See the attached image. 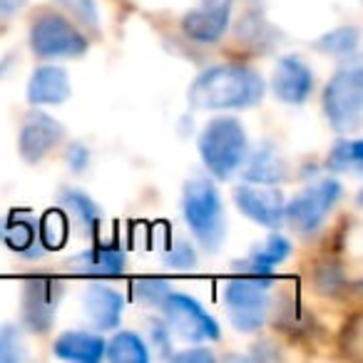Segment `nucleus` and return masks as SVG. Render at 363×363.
I'll use <instances>...</instances> for the list:
<instances>
[{"label":"nucleus","mask_w":363,"mask_h":363,"mask_svg":"<svg viewBox=\"0 0 363 363\" xmlns=\"http://www.w3.org/2000/svg\"><path fill=\"white\" fill-rule=\"evenodd\" d=\"M0 242L13 252L35 257L40 254L38 244V224L26 212H11L6 219H0Z\"/></svg>","instance_id":"f3484780"},{"label":"nucleus","mask_w":363,"mask_h":363,"mask_svg":"<svg viewBox=\"0 0 363 363\" xmlns=\"http://www.w3.org/2000/svg\"><path fill=\"white\" fill-rule=\"evenodd\" d=\"M286 177V162L277 147L262 145L244 167V179L252 184H279Z\"/></svg>","instance_id":"6ab92c4d"},{"label":"nucleus","mask_w":363,"mask_h":363,"mask_svg":"<svg viewBox=\"0 0 363 363\" xmlns=\"http://www.w3.org/2000/svg\"><path fill=\"white\" fill-rule=\"evenodd\" d=\"M358 43H361V33H358V28L341 26V28H336V30L326 33L323 38H318V40L313 43V48H316L318 52H326V55L343 57V60H346V57L356 55Z\"/></svg>","instance_id":"b1692460"},{"label":"nucleus","mask_w":363,"mask_h":363,"mask_svg":"<svg viewBox=\"0 0 363 363\" xmlns=\"http://www.w3.org/2000/svg\"><path fill=\"white\" fill-rule=\"evenodd\" d=\"M105 356L112 363H147L150 351L140 333L135 331H120L112 336V341L105 346Z\"/></svg>","instance_id":"4be33fe9"},{"label":"nucleus","mask_w":363,"mask_h":363,"mask_svg":"<svg viewBox=\"0 0 363 363\" xmlns=\"http://www.w3.org/2000/svg\"><path fill=\"white\" fill-rule=\"evenodd\" d=\"M160 308L164 313V321L169 326V331H174L184 341L197 346V343L217 341L219 338V323L189 294L169 291L164 296V301L160 303Z\"/></svg>","instance_id":"0eeeda50"},{"label":"nucleus","mask_w":363,"mask_h":363,"mask_svg":"<svg viewBox=\"0 0 363 363\" xmlns=\"http://www.w3.org/2000/svg\"><path fill=\"white\" fill-rule=\"evenodd\" d=\"M262 75L239 62H224L204 70L189 87L194 110H247L264 97Z\"/></svg>","instance_id":"f257e3e1"},{"label":"nucleus","mask_w":363,"mask_h":363,"mask_svg":"<svg viewBox=\"0 0 363 363\" xmlns=\"http://www.w3.org/2000/svg\"><path fill=\"white\" fill-rule=\"evenodd\" d=\"M62 298V281L50 274H33L23 281L21 318L30 333H45L55 323L57 303Z\"/></svg>","instance_id":"1a4fd4ad"},{"label":"nucleus","mask_w":363,"mask_h":363,"mask_svg":"<svg viewBox=\"0 0 363 363\" xmlns=\"http://www.w3.org/2000/svg\"><path fill=\"white\" fill-rule=\"evenodd\" d=\"M326 167L338 174H358L363 169V142L341 140L331 147L326 157Z\"/></svg>","instance_id":"5701e85b"},{"label":"nucleus","mask_w":363,"mask_h":363,"mask_svg":"<svg viewBox=\"0 0 363 363\" xmlns=\"http://www.w3.org/2000/svg\"><path fill=\"white\" fill-rule=\"evenodd\" d=\"M269 286L272 277H257V274H242L234 277L224 289V303H227L229 318L234 328L242 333H254L264 326L269 313Z\"/></svg>","instance_id":"39448f33"},{"label":"nucleus","mask_w":363,"mask_h":363,"mask_svg":"<svg viewBox=\"0 0 363 363\" xmlns=\"http://www.w3.org/2000/svg\"><path fill=\"white\" fill-rule=\"evenodd\" d=\"M26 356L18 328L0 326V363H16Z\"/></svg>","instance_id":"cd10ccee"},{"label":"nucleus","mask_w":363,"mask_h":363,"mask_svg":"<svg viewBox=\"0 0 363 363\" xmlns=\"http://www.w3.org/2000/svg\"><path fill=\"white\" fill-rule=\"evenodd\" d=\"M289 306L286 308H279V316H277V323H279V328L281 331H289V333H294V331H306L311 323L306 321V311H303L301 306H291V301H286Z\"/></svg>","instance_id":"c756f323"},{"label":"nucleus","mask_w":363,"mask_h":363,"mask_svg":"<svg viewBox=\"0 0 363 363\" xmlns=\"http://www.w3.org/2000/svg\"><path fill=\"white\" fill-rule=\"evenodd\" d=\"M26 6V0H0V18H11Z\"/></svg>","instance_id":"f704fd0d"},{"label":"nucleus","mask_w":363,"mask_h":363,"mask_svg":"<svg viewBox=\"0 0 363 363\" xmlns=\"http://www.w3.org/2000/svg\"><path fill=\"white\" fill-rule=\"evenodd\" d=\"M67 269L72 274H77V277H90V279L120 277L127 269V254L117 244H97V247L72 257L67 262Z\"/></svg>","instance_id":"4468645a"},{"label":"nucleus","mask_w":363,"mask_h":363,"mask_svg":"<svg viewBox=\"0 0 363 363\" xmlns=\"http://www.w3.org/2000/svg\"><path fill=\"white\" fill-rule=\"evenodd\" d=\"M30 48L38 57H77L87 50V40L60 13H38L30 28Z\"/></svg>","instance_id":"6e6552de"},{"label":"nucleus","mask_w":363,"mask_h":363,"mask_svg":"<svg viewBox=\"0 0 363 363\" xmlns=\"http://www.w3.org/2000/svg\"><path fill=\"white\" fill-rule=\"evenodd\" d=\"M57 358L77 363H97L105 356V341L90 331H67L52 346Z\"/></svg>","instance_id":"a211bd4d"},{"label":"nucleus","mask_w":363,"mask_h":363,"mask_svg":"<svg viewBox=\"0 0 363 363\" xmlns=\"http://www.w3.org/2000/svg\"><path fill=\"white\" fill-rule=\"evenodd\" d=\"M67 242V217L62 209H50L40 219V247L60 249Z\"/></svg>","instance_id":"393cba45"},{"label":"nucleus","mask_w":363,"mask_h":363,"mask_svg":"<svg viewBox=\"0 0 363 363\" xmlns=\"http://www.w3.org/2000/svg\"><path fill=\"white\" fill-rule=\"evenodd\" d=\"M272 87L274 95L286 105H303L313 90V72L301 57L286 55L277 62Z\"/></svg>","instance_id":"ddd939ff"},{"label":"nucleus","mask_w":363,"mask_h":363,"mask_svg":"<svg viewBox=\"0 0 363 363\" xmlns=\"http://www.w3.org/2000/svg\"><path fill=\"white\" fill-rule=\"evenodd\" d=\"M316 286H318V291H323V294L338 291V289L343 286L341 269L333 267V264H321V267L316 269Z\"/></svg>","instance_id":"7c9ffc66"},{"label":"nucleus","mask_w":363,"mask_h":363,"mask_svg":"<svg viewBox=\"0 0 363 363\" xmlns=\"http://www.w3.org/2000/svg\"><path fill=\"white\" fill-rule=\"evenodd\" d=\"M150 333L152 343L162 353H169V326H167V321H150Z\"/></svg>","instance_id":"2f4dec72"},{"label":"nucleus","mask_w":363,"mask_h":363,"mask_svg":"<svg viewBox=\"0 0 363 363\" xmlns=\"http://www.w3.org/2000/svg\"><path fill=\"white\" fill-rule=\"evenodd\" d=\"M234 0H202L187 16L182 18V30L189 40L212 45L224 38L232 18Z\"/></svg>","instance_id":"9d476101"},{"label":"nucleus","mask_w":363,"mask_h":363,"mask_svg":"<svg viewBox=\"0 0 363 363\" xmlns=\"http://www.w3.org/2000/svg\"><path fill=\"white\" fill-rule=\"evenodd\" d=\"M174 361H182V363H189V361H197V363H204V361H214V353L209 348H189V351H182L174 356Z\"/></svg>","instance_id":"72a5a7b5"},{"label":"nucleus","mask_w":363,"mask_h":363,"mask_svg":"<svg viewBox=\"0 0 363 363\" xmlns=\"http://www.w3.org/2000/svg\"><path fill=\"white\" fill-rule=\"evenodd\" d=\"M60 204L62 212L87 234H95L100 229V209L92 202V197H87L80 189H62L60 192Z\"/></svg>","instance_id":"412c9836"},{"label":"nucleus","mask_w":363,"mask_h":363,"mask_svg":"<svg viewBox=\"0 0 363 363\" xmlns=\"http://www.w3.org/2000/svg\"><path fill=\"white\" fill-rule=\"evenodd\" d=\"M291 254V242L281 234H272L267 242L254 247L252 257H249V272L257 277H272V272L281 262H286Z\"/></svg>","instance_id":"aec40b11"},{"label":"nucleus","mask_w":363,"mask_h":363,"mask_svg":"<svg viewBox=\"0 0 363 363\" xmlns=\"http://www.w3.org/2000/svg\"><path fill=\"white\" fill-rule=\"evenodd\" d=\"M182 212L204 252H217L219 244L227 237V217L219 189L207 177H192L184 184L182 194Z\"/></svg>","instance_id":"f03ea898"},{"label":"nucleus","mask_w":363,"mask_h":363,"mask_svg":"<svg viewBox=\"0 0 363 363\" xmlns=\"http://www.w3.org/2000/svg\"><path fill=\"white\" fill-rule=\"evenodd\" d=\"M247 152V132L234 117H217L199 135V157L217 179H229L244 164Z\"/></svg>","instance_id":"7ed1b4c3"},{"label":"nucleus","mask_w":363,"mask_h":363,"mask_svg":"<svg viewBox=\"0 0 363 363\" xmlns=\"http://www.w3.org/2000/svg\"><path fill=\"white\" fill-rule=\"evenodd\" d=\"M234 202H237L239 212L247 214L252 222L259 227L277 229L284 224V194L279 192L274 184H242L234 189Z\"/></svg>","instance_id":"f8f14e48"},{"label":"nucleus","mask_w":363,"mask_h":363,"mask_svg":"<svg viewBox=\"0 0 363 363\" xmlns=\"http://www.w3.org/2000/svg\"><path fill=\"white\" fill-rule=\"evenodd\" d=\"M169 291V281L160 277H145L132 281V296L140 303H145V306H160Z\"/></svg>","instance_id":"a878e982"},{"label":"nucleus","mask_w":363,"mask_h":363,"mask_svg":"<svg viewBox=\"0 0 363 363\" xmlns=\"http://www.w3.org/2000/svg\"><path fill=\"white\" fill-rule=\"evenodd\" d=\"M70 97V75L65 67L43 65L33 72L28 82V102L30 105H60Z\"/></svg>","instance_id":"dca6fc26"},{"label":"nucleus","mask_w":363,"mask_h":363,"mask_svg":"<svg viewBox=\"0 0 363 363\" xmlns=\"http://www.w3.org/2000/svg\"><path fill=\"white\" fill-rule=\"evenodd\" d=\"M323 112L336 132L348 135L361 127L363 117V70L361 62H346L323 90Z\"/></svg>","instance_id":"20e7f679"},{"label":"nucleus","mask_w":363,"mask_h":363,"mask_svg":"<svg viewBox=\"0 0 363 363\" xmlns=\"http://www.w3.org/2000/svg\"><path fill=\"white\" fill-rule=\"evenodd\" d=\"M65 130L62 125L43 110H33L23 117L21 135H18V150L28 164H38L57 142L62 140Z\"/></svg>","instance_id":"9b49d317"},{"label":"nucleus","mask_w":363,"mask_h":363,"mask_svg":"<svg viewBox=\"0 0 363 363\" xmlns=\"http://www.w3.org/2000/svg\"><path fill=\"white\" fill-rule=\"evenodd\" d=\"M164 264L172 269H179V272H189L197 264V254H194L192 244L187 242H174L164 252Z\"/></svg>","instance_id":"c85d7f7f"},{"label":"nucleus","mask_w":363,"mask_h":363,"mask_svg":"<svg viewBox=\"0 0 363 363\" xmlns=\"http://www.w3.org/2000/svg\"><path fill=\"white\" fill-rule=\"evenodd\" d=\"M341 197L343 187L338 184V179H318L284 207V219L298 234H313L321 229Z\"/></svg>","instance_id":"423d86ee"},{"label":"nucleus","mask_w":363,"mask_h":363,"mask_svg":"<svg viewBox=\"0 0 363 363\" xmlns=\"http://www.w3.org/2000/svg\"><path fill=\"white\" fill-rule=\"evenodd\" d=\"M67 162H70L72 172H82L90 162V152L85 150V145H72L67 150Z\"/></svg>","instance_id":"473e14b6"},{"label":"nucleus","mask_w":363,"mask_h":363,"mask_svg":"<svg viewBox=\"0 0 363 363\" xmlns=\"http://www.w3.org/2000/svg\"><path fill=\"white\" fill-rule=\"evenodd\" d=\"M85 311L97 331H112L120 326L122 311H125V296L105 284H92L85 291Z\"/></svg>","instance_id":"2eb2a0df"},{"label":"nucleus","mask_w":363,"mask_h":363,"mask_svg":"<svg viewBox=\"0 0 363 363\" xmlns=\"http://www.w3.org/2000/svg\"><path fill=\"white\" fill-rule=\"evenodd\" d=\"M57 6L65 8V11L90 33L100 30V13H97L95 0H57Z\"/></svg>","instance_id":"bb28decb"}]
</instances>
